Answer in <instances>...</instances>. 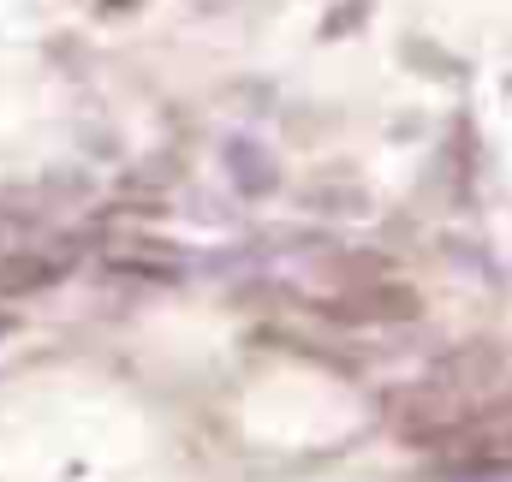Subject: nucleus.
<instances>
[{
  "instance_id": "1",
  "label": "nucleus",
  "mask_w": 512,
  "mask_h": 482,
  "mask_svg": "<svg viewBox=\"0 0 512 482\" xmlns=\"http://www.w3.org/2000/svg\"><path fill=\"white\" fill-rule=\"evenodd\" d=\"M483 417V405H477V393H465V387H447V381H411V387H399L393 399H387V423H393V435L399 441H411V447H441L453 429H465V423H477Z\"/></svg>"
},
{
  "instance_id": "2",
  "label": "nucleus",
  "mask_w": 512,
  "mask_h": 482,
  "mask_svg": "<svg viewBox=\"0 0 512 482\" xmlns=\"http://www.w3.org/2000/svg\"><path fill=\"white\" fill-rule=\"evenodd\" d=\"M512 477V423L477 417L435 447L429 482H501Z\"/></svg>"
},
{
  "instance_id": "3",
  "label": "nucleus",
  "mask_w": 512,
  "mask_h": 482,
  "mask_svg": "<svg viewBox=\"0 0 512 482\" xmlns=\"http://www.w3.org/2000/svg\"><path fill=\"white\" fill-rule=\"evenodd\" d=\"M322 316L352 322V328H364V322H417L423 298L411 286H399V280H358V286L322 298Z\"/></svg>"
},
{
  "instance_id": "4",
  "label": "nucleus",
  "mask_w": 512,
  "mask_h": 482,
  "mask_svg": "<svg viewBox=\"0 0 512 482\" xmlns=\"http://www.w3.org/2000/svg\"><path fill=\"white\" fill-rule=\"evenodd\" d=\"M435 381L465 387V393H477V399H483V393L501 381V352H495L489 340H471V346H459V352L435 358Z\"/></svg>"
},
{
  "instance_id": "5",
  "label": "nucleus",
  "mask_w": 512,
  "mask_h": 482,
  "mask_svg": "<svg viewBox=\"0 0 512 482\" xmlns=\"http://www.w3.org/2000/svg\"><path fill=\"white\" fill-rule=\"evenodd\" d=\"M221 161H227V173H233V191H239V197H268V191L280 185L274 155H268L262 143H251V137H233Z\"/></svg>"
},
{
  "instance_id": "6",
  "label": "nucleus",
  "mask_w": 512,
  "mask_h": 482,
  "mask_svg": "<svg viewBox=\"0 0 512 482\" xmlns=\"http://www.w3.org/2000/svg\"><path fill=\"white\" fill-rule=\"evenodd\" d=\"M167 244H120L108 250V268L114 274H137V280H179V262L161 256Z\"/></svg>"
},
{
  "instance_id": "7",
  "label": "nucleus",
  "mask_w": 512,
  "mask_h": 482,
  "mask_svg": "<svg viewBox=\"0 0 512 482\" xmlns=\"http://www.w3.org/2000/svg\"><path fill=\"white\" fill-rule=\"evenodd\" d=\"M60 268L54 262H42V256H30V250H18V256H6L0 262V298H24V292H36V286H48Z\"/></svg>"
},
{
  "instance_id": "8",
  "label": "nucleus",
  "mask_w": 512,
  "mask_h": 482,
  "mask_svg": "<svg viewBox=\"0 0 512 482\" xmlns=\"http://www.w3.org/2000/svg\"><path fill=\"white\" fill-rule=\"evenodd\" d=\"M310 209H328V215H364L370 197L358 185H310Z\"/></svg>"
},
{
  "instance_id": "9",
  "label": "nucleus",
  "mask_w": 512,
  "mask_h": 482,
  "mask_svg": "<svg viewBox=\"0 0 512 482\" xmlns=\"http://www.w3.org/2000/svg\"><path fill=\"white\" fill-rule=\"evenodd\" d=\"M364 18H370V0H334V12L322 18V36H328V42H340V36H346V30H358Z\"/></svg>"
},
{
  "instance_id": "10",
  "label": "nucleus",
  "mask_w": 512,
  "mask_h": 482,
  "mask_svg": "<svg viewBox=\"0 0 512 482\" xmlns=\"http://www.w3.org/2000/svg\"><path fill=\"white\" fill-rule=\"evenodd\" d=\"M131 6H137V0H102V12H108V18H114V12H131Z\"/></svg>"
}]
</instances>
